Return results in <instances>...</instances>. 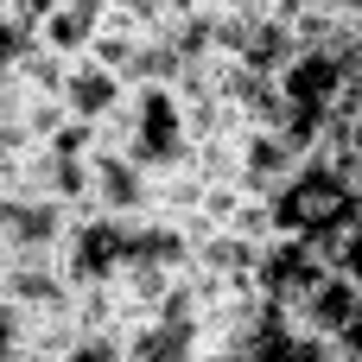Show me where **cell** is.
<instances>
[{
	"label": "cell",
	"instance_id": "12",
	"mask_svg": "<svg viewBox=\"0 0 362 362\" xmlns=\"http://www.w3.org/2000/svg\"><path fill=\"white\" fill-rule=\"evenodd\" d=\"M331 350H337V362H362V305L350 312V325L331 337Z\"/></svg>",
	"mask_w": 362,
	"mask_h": 362
},
{
	"label": "cell",
	"instance_id": "11",
	"mask_svg": "<svg viewBox=\"0 0 362 362\" xmlns=\"http://www.w3.org/2000/svg\"><path fill=\"white\" fill-rule=\"evenodd\" d=\"M331 261H337V267H344V274H350V280L362 286V210L350 216V229L337 235V248H331Z\"/></svg>",
	"mask_w": 362,
	"mask_h": 362
},
{
	"label": "cell",
	"instance_id": "13",
	"mask_svg": "<svg viewBox=\"0 0 362 362\" xmlns=\"http://www.w3.org/2000/svg\"><path fill=\"white\" fill-rule=\"evenodd\" d=\"M191 362H242V350H229V344H204Z\"/></svg>",
	"mask_w": 362,
	"mask_h": 362
},
{
	"label": "cell",
	"instance_id": "6",
	"mask_svg": "<svg viewBox=\"0 0 362 362\" xmlns=\"http://www.w3.org/2000/svg\"><path fill=\"white\" fill-rule=\"evenodd\" d=\"M102 32V0H45L38 6V45L57 57H83Z\"/></svg>",
	"mask_w": 362,
	"mask_h": 362
},
{
	"label": "cell",
	"instance_id": "1",
	"mask_svg": "<svg viewBox=\"0 0 362 362\" xmlns=\"http://www.w3.org/2000/svg\"><path fill=\"white\" fill-rule=\"evenodd\" d=\"M362 210L356 185L344 178V165L331 153H305L274 191H267V216H274V235H293V242H312V248H337V235L350 229V216Z\"/></svg>",
	"mask_w": 362,
	"mask_h": 362
},
{
	"label": "cell",
	"instance_id": "4",
	"mask_svg": "<svg viewBox=\"0 0 362 362\" xmlns=\"http://www.w3.org/2000/svg\"><path fill=\"white\" fill-rule=\"evenodd\" d=\"M331 274V255L325 248H312V242H293V235H267L261 248H255V293L261 299H274V305H299L318 280Z\"/></svg>",
	"mask_w": 362,
	"mask_h": 362
},
{
	"label": "cell",
	"instance_id": "3",
	"mask_svg": "<svg viewBox=\"0 0 362 362\" xmlns=\"http://www.w3.org/2000/svg\"><path fill=\"white\" fill-rule=\"evenodd\" d=\"M235 350H242V362H337L331 337H318L312 325H299V318H293L286 305H274V299L255 305V318L242 325Z\"/></svg>",
	"mask_w": 362,
	"mask_h": 362
},
{
	"label": "cell",
	"instance_id": "9",
	"mask_svg": "<svg viewBox=\"0 0 362 362\" xmlns=\"http://www.w3.org/2000/svg\"><path fill=\"white\" fill-rule=\"evenodd\" d=\"M51 362H127V337H121L115 325H76L70 344Z\"/></svg>",
	"mask_w": 362,
	"mask_h": 362
},
{
	"label": "cell",
	"instance_id": "7",
	"mask_svg": "<svg viewBox=\"0 0 362 362\" xmlns=\"http://www.w3.org/2000/svg\"><path fill=\"white\" fill-rule=\"evenodd\" d=\"M356 305H362V286L337 267V261H331V274H325V280L293 305V318H299V325H312L318 337H337V331L350 325V312H356Z\"/></svg>",
	"mask_w": 362,
	"mask_h": 362
},
{
	"label": "cell",
	"instance_id": "8",
	"mask_svg": "<svg viewBox=\"0 0 362 362\" xmlns=\"http://www.w3.org/2000/svg\"><path fill=\"white\" fill-rule=\"evenodd\" d=\"M32 45H38V13L25 0H0V83L19 76V64L32 57Z\"/></svg>",
	"mask_w": 362,
	"mask_h": 362
},
{
	"label": "cell",
	"instance_id": "5",
	"mask_svg": "<svg viewBox=\"0 0 362 362\" xmlns=\"http://www.w3.org/2000/svg\"><path fill=\"white\" fill-rule=\"evenodd\" d=\"M57 95H64V108H70L76 121L102 127V121L121 108L127 76H121V70H108L102 57H89V51H83V57H70V70H64V89H57Z\"/></svg>",
	"mask_w": 362,
	"mask_h": 362
},
{
	"label": "cell",
	"instance_id": "14",
	"mask_svg": "<svg viewBox=\"0 0 362 362\" xmlns=\"http://www.w3.org/2000/svg\"><path fill=\"white\" fill-rule=\"evenodd\" d=\"M25 6H32V13H38V6H45V0H25Z\"/></svg>",
	"mask_w": 362,
	"mask_h": 362
},
{
	"label": "cell",
	"instance_id": "2",
	"mask_svg": "<svg viewBox=\"0 0 362 362\" xmlns=\"http://www.w3.org/2000/svg\"><path fill=\"white\" fill-rule=\"evenodd\" d=\"M95 140L121 146L134 165L146 172H178L191 159V127H185V102L178 83H127L121 108L95 127Z\"/></svg>",
	"mask_w": 362,
	"mask_h": 362
},
{
	"label": "cell",
	"instance_id": "10",
	"mask_svg": "<svg viewBox=\"0 0 362 362\" xmlns=\"http://www.w3.org/2000/svg\"><path fill=\"white\" fill-rule=\"evenodd\" d=\"M0 362H25V318L6 293H0Z\"/></svg>",
	"mask_w": 362,
	"mask_h": 362
}]
</instances>
